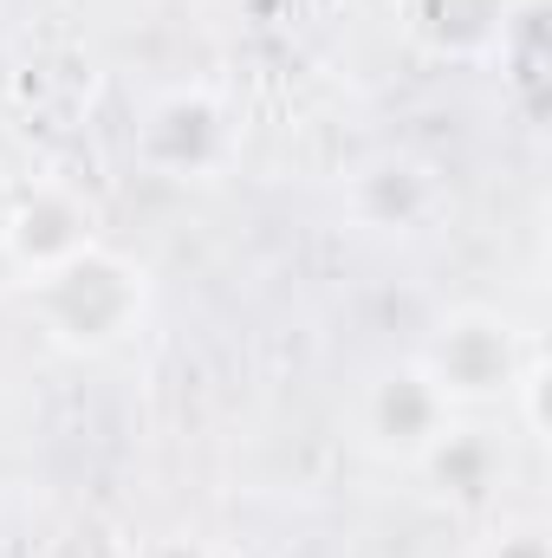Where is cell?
I'll list each match as a JSON object with an SVG mask.
<instances>
[{
  "instance_id": "cell-1",
  "label": "cell",
  "mask_w": 552,
  "mask_h": 558,
  "mask_svg": "<svg viewBox=\"0 0 552 558\" xmlns=\"http://www.w3.org/2000/svg\"><path fill=\"white\" fill-rule=\"evenodd\" d=\"M33 312L46 318V331L72 351H105L131 331L143 312V274L124 267L105 247H79L72 260L33 274Z\"/></svg>"
},
{
  "instance_id": "cell-2",
  "label": "cell",
  "mask_w": 552,
  "mask_h": 558,
  "mask_svg": "<svg viewBox=\"0 0 552 558\" xmlns=\"http://www.w3.org/2000/svg\"><path fill=\"white\" fill-rule=\"evenodd\" d=\"M422 377L442 390V403H488L514 384V331L494 312H461L429 338Z\"/></svg>"
},
{
  "instance_id": "cell-3",
  "label": "cell",
  "mask_w": 552,
  "mask_h": 558,
  "mask_svg": "<svg viewBox=\"0 0 552 558\" xmlns=\"http://www.w3.org/2000/svg\"><path fill=\"white\" fill-rule=\"evenodd\" d=\"M137 149L149 169L169 175H202L228 156V111L208 92H169L163 105H149L137 131Z\"/></svg>"
},
{
  "instance_id": "cell-4",
  "label": "cell",
  "mask_w": 552,
  "mask_h": 558,
  "mask_svg": "<svg viewBox=\"0 0 552 558\" xmlns=\"http://www.w3.org/2000/svg\"><path fill=\"white\" fill-rule=\"evenodd\" d=\"M364 428L377 435V448L391 454H422L442 428H448V403L442 390L422 377V364H404V371H384L364 397Z\"/></svg>"
},
{
  "instance_id": "cell-5",
  "label": "cell",
  "mask_w": 552,
  "mask_h": 558,
  "mask_svg": "<svg viewBox=\"0 0 552 558\" xmlns=\"http://www.w3.org/2000/svg\"><path fill=\"white\" fill-rule=\"evenodd\" d=\"M7 247H13V267L20 274H46V267L72 260L79 247H92V215L72 195L39 189V195H26L7 215Z\"/></svg>"
},
{
  "instance_id": "cell-6",
  "label": "cell",
  "mask_w": 552,
  "mask_h": 558,
  "mask_svg": "<svg viewBox=\"0 0 552 558\" xmlns=\"http://www.w3.org/2000/svg\"><path fill=\"white\" fill-rule=\"evenodd\" d=\"M351 208H358L364 228L404 234L416 221H429V208H435V175H429L422 162H410V156H377V162H364V169L351 175Z\"/></svg>"
},
{
  "instance_id": "cell-7",
  "label": "cell",
  "mask_w": 552,
  "mask_h": 558,
  "mask_svg": "<svg viewBox=\"0 0 552 558\" xmlns=\"http://www.w3.org/2000/svg\"><path fill=\"white\" fill-rule=\"evenodd\" d=\"M416 461H422V468H429V481H435L442 494H455V500H481V494L494 487V474H501L494 441H488V435H475V428H442Z\"/></svg>"
},
{
  "instance_id": "cell-8",
  "label": "cell",
  "mask_w": 552,
  "mask_h": 558,
  "mask_svg": "<svg viewBox=\"0 0 552 558\" xmlns=\"http://www.w3.org/2000/svg\"><path fill=\"white\" fill-rule=\"evenodd\" d=\"M501 13H507V0H422V26H429V39L435 46H481V39H494L501 33Z\"/></svg>"
},
{
  "instance_id": "cell-9",
  "label": "cell",
  "mask_w": 552,
  "mask_h": 558,
  "mask_svg": "<svg viewBox=\"0 0 552 558\" xmlns=\"http://www.w3.org/2000/svg\"><path fill=\"white\" fill-rule=\"evenodd\" d=\"M501 558H547V546H540L533 533H520V539H514V546H507Z\"/></svg>"
},
{
  "instance_id": "cell-10",
  "label": "cell",
  "mask_w": 552,
  "mask_h": 558,
  "mask_svg": "<svg viewBox=\"0 0 552 558\" xmlns=\"http://www.w3.org/2000/svg\"><path fill=\"white\" fill-rule=\"evenodd\" d=\"M13 274H20V267H13V247H7V215H0V286H7Z\"/></svg>"
}]
</instances>
